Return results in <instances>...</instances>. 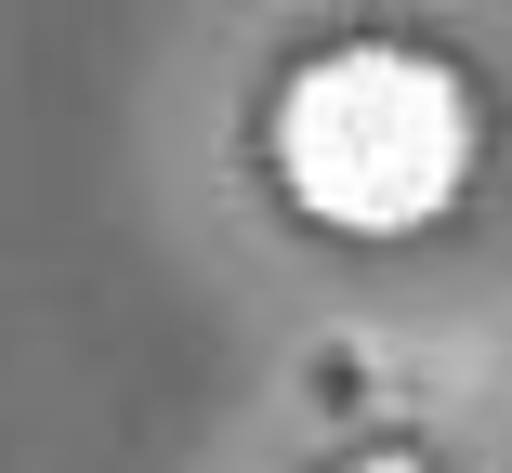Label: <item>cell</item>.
<instances>
[{
  "label": "cell",
  "mask_w": 512,
  "mask_h": 473,
  "mask_svg": "<svg viewBox=\"0 0 512 473\" xmlns=\"http://www.w3.org/2000/svg\"><path fill=\"white\" fill-rule=\"evenodd\" d=\"M276 171H289V198L342 224V237H407V224H434L460 198V171H473V106H460V79L434 53H316L289 92H276Z\"/></svg>",
  "instance_id": "obj_1"
},
{
  "label": "cell",
  "mask_w": 512,
  "mask_h": 473,
  "mask_svg": "<svg viewBox=\"0 0 512 473\" xmlns=\"http://www.w3.org/2000/svg\"><path fill=\"white\" fill-rule=\"evenodd\" d=\"M368 473H407V460H368Z\"/></svg>",
  "instance_id": "obj_2"
}]
</instances>
